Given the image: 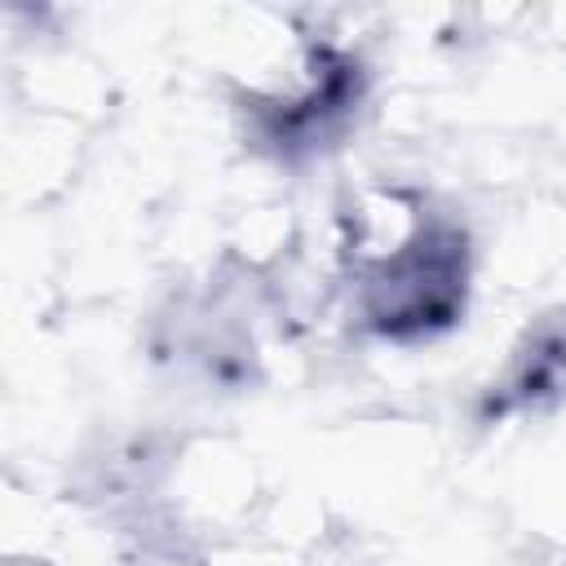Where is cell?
<instances>
[{
  "label": "cell",
  "instance_id": "cell-1",
  "mask_svg": "<svg viewBox=\"0 0 566 566\" xmlns=\"http://www.w3.org/2000/svg\"><path fill=\"white\" fill-rule=\"evenodd\" d=\"M473 239L460 217L424 195L389 190L363 208L340 243V287L358 332L420 345L451 332L469 310Z\"/></svg>",
  "mask_w": 566,
  "mask_h": 566
},
{
  "label": "cell",
  "instance_id": "cell-2",
  "mask_svg": "<svg viewBox=\"0 0 566 566\" xmlns=\"http://www.w3.org/2000/svg\"><path fill=\"white\" fill-rule=\"evenodd\" d=\"M367 97V66L354 49L310 44L305 66L287 88L248 93L239 106L243 137L274 164H305L332 150Z\"/></svg>",
  "mask_w": 566,
  "mask_h": 566
},
{
  "label": "cell",
  "instance_id": "cell-3",
  "mask_svg": "<svg viewBox=\"0 0 566 566\" xmlns=\"http://www.w3.org/2000/svg\"><path fill=\"white\" fill-rule=\"evenodd\" d=\"M557 398H566V323L548 318L513 349L509 367L486 394V416L539 411Z\"/></svg>",
  "mask_w": 566,
  "mask_h": 566
}]
</instances>
